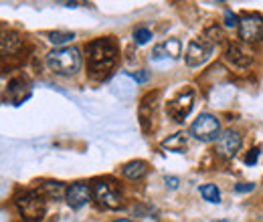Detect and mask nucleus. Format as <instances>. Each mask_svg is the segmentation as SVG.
<instances>
[{
    "label": "nucleus",
    "mask_w": 263,
    "mask_h": 222,
    "mask_svg": "<svg viewBox=\"0 0 263 222\" xmlns=\"http://www.w3.org/2000/svg\"><path fill=\"white\" fill-rule=\"evenodd\" d=\"M118 61V47L111 38H96L87 45V65L93 77H103Z\"/></svg>",
    "instance_id": "nucleus-1"
},
{
    "label": "nucleus",
    "mask_w": 263,
    "mask_h": 222,
    "mask_svg": "<svg viewBox=\"0 0 263 222\" xmlns=\"http://www.w3.org/2000/svg\"><path fill=\"white\" fill-rule=\"evenodd\" d=\"M47 65L57 75H73L81 67V53L75 47H63L55 49L47 55Z\"/></svg>",
    "instance_id": "nucleus-2"
},
{
    "label": "nucleus",
    "mask_w": 263,
    "mask_h": 222,
    "mask_svg": "<svg viewBox=\"0 0 263 222\" xmlns=\"http://www.w3.org/2000/svg\"><path fill=\"white\" fill-rule=\"evenodd\" d=\"M16 208L27 222H41L45 218V212H47L45 196L34 190L25 192L23 196L16 198Z\"/></svg>",
    "instance_id": "nucleus-3"
},
{
    "label": "nucleus",
    "mask_w": 263,
    "mask_h": 222,
    "mask_svg": "<svg viewBox=\"0 0 263 222\" xmlns=\"http://www.w3.org/2000/svg\"><path fill=\"white\" fill-rule=\"evenodd\" d=\"M91 190H93V198L98 200L99 206H103L107 210H116L122 206V192L111 180H98Z\"/></svg>",
    "instance_id": "nucleus-4"
},
{
    "label": "nucleus",
    "mask_w": 263,
    "mask_h": 222,
    "mask_svg": "<svg viewBox=\"0 0 263 222\" xmlns=\"http://www.w3.org/2000/svg\"><path fill=\"white\" fill-rule=\"evenodd\" d=\"M191 135H195L200 142H213V139H219L221 135V124L215 115L211 113H202L198 115L197 119L193 122L191 126Z\"/></svg>",
    "instance_id": "nucleus-5"
},
{
    "label": "nucleus",
    "mask_w": 263,
    "mask_h": 222,
    "mask_svg": "<svg viewBox=\"0 0 263 222\" xmlns=\"http://www.w3.org/2000/svg\"><path fill=\"white\" fill-rule=\"evenodd\" d=\"M193 103H195V91L186 89V91L178 93L174 99H170V101H168L166 111H168V115H170L174 122L182 124V122L189 117V113L193 111Z\"/></svg>",
    "instance_id": "nucleus-6"
},
{
    "label": "nucleus",
    "mask_w": 263,
    "mask_h": 222,
    "mask_svg": "<svg viewBox=\"0 0 263 222\" xmlns=\"http://www.w3.org/2000/svg\"><path fill=\"white\" fill-rule=\"evenodd\" d=\"M239 36L245 43H257L263 38V16L261 14H245L239 21Z\"/></svg>",
    "instance_id": "nucleus-7"
},
{
    "label": "nucleus",
    "mask_w": 263,
    "mask_h": 222,
    "mask_svg": "<svg viewBox=\"0 0 263 222\" xmlns=\"http://www.w3.org/2000/svg\"><path fill=\"white\" fill-rule=\"evenodd\" d=\"M239 150H241V135L235 129H227L225 133L219 135L217 146H215V152L219 158L231 159L233 156H237Z\"/></svg>",
    "instance_id": "nucleus-8"
},
{
    "label": "nucleus",
    "mask_w": 263,
    "mask_h": 222,
    "mask_svg": "<svg viewBox=\"0 0 263 222\" xmlns=\"http://www.w3.org/2000/svg\"><path fill=\"white\" fill-rule=\"evenodd\" d=\"M213 53V45L204 38H195L189 43V49H186V55H184V61L189 67H200L204 63Z\"/></svg>",
    "instance_id": "nucleus-9"
},
{
    "label": "nucleus",
    "mask_w": 263,
    "mask_h": 222,
    "mask_svg": "<svg viewBox=\"0 0 263 222\" xmlns=\"http://www.w3.org/2000/svg\"><path fill=\"white\" fill-rule=\"evenodd\" d=\"M91 196H93V190H91L85 182H75V184H71L65 192L67 204H69L73 210L83 208V206L91 200Z\"/></svg>",
    "instance_id": "nucleus-10"
},
{
    "label": "nucleus",
    "mask_w": 263,
    "mask_h": 222,
    "mask_svg": "<svg viewBox=\"0 0 263 222\" xmlns=\"http://www.w3.org/2000/svg\"><path fill=\"white\" fill-rule=\"evenodd\" d=\"M227 61L237 69H247L249 65L253 63V53L243 45V43H231L227 47V53H225Z\"/></svg>",
    "instance_id": "nucleus-11"
},
{
    "label": "nucleus",
    "mask_w": 263,
    "mask_h": 222,
    "mask_svg": "<svg viewBox=\"0 0 263 222\" xmlns=\"http://www.w3.org/2000/svg\"><path fill=\"white\" fill-rule=\"evenodd\" d=\"M156 99L158 93L152 91L148 95H144L142 103H140V109H138V117H140V126L142 129L148 133L152 129V122H154V111H156Z\"/></svg>",
    "instance_id": "nucleus-12"
},
{
    "label": "nucleus",
    "mask_w": 263,
    "mask_h": 222,
    "mask_svg": "<svg viewBox=\"0 0 263 222\" xmlns=\"http://www.w3.org/2000/svg\"><path fill=\"white\" fill-rule=\"evenodd\" d=\"M180 49H182L180 41L168 38V41H164V43H160V45L154 47V51H152V61H154V63H160V61H174V59L180 57Z\"/></svg>",
    "instance_id": "nucleus-13"
},
{
    "label": "nucleus",
    "mask_w": 263,
    "mask_h": 222,
    "mask_svg": "<svg viewBox=\"0 0 263 222\" xmlns=\"http://www.w3.org/2000/svg\"><path fill=\"white\" fill-rule=\"evenodd\" d=\"M21 47V36L14 31H0V55L14 53Z\"/></svg>",
    "instance_id": "nucleus-14"
},
{
    "label": "nucleus",
    "mask_w": 263,
    "mask_h": 222,
    "mask_svg": "<svg viewBox=\"0 0 263 222\" xmlns=\"http://www.w3.org/2000/svg\"><path fill=\"white\" fill-rule=\"evenodd\" d=\"M146 172H148V164L142 159H134L124 166V176L128 180H140L142 176H146Z\"/></svg>",
    "instance_id": "nucleus-15"
},
{
    "label": "nucleus",
    "mask_w": 263,
    "mask_h": 222,
    "mask_svg": "<svg viewBox=\"0 0 263 222\" xmlns=\"http://www.w3.org/2000/svg\"><path fill=\"white\" fill-rule=\"evenodd\" d=\"M162 146L166 150H172V152H184L186 146H189V135L186 133H174V135L166 137Z\"/></svg>",
    "instance_id": "nucleus-16"
},
{
    "label": "nucleus",
    "mask_w": 263,
    "mask_h": 222,
    "mask_svg": "<svg viewBox=\"0 0 263 222\" xmlns=\"http://www.w3.org/2000/svg\"><path fill=\"white\" fill-rule=\"evenodd\" d=\"M200 194H202L204 200H209V202H213V204H219V202H221V192H219V188H217L215 184H204V186H200Z\"/></svg>",
    "instance_id": "nucleus-17"
},
{
    "label": "nucleus",
    "mask_w": 263,
    "mask_h": 222,
    "mask_svg": "<svg viewBox=\"0 0 263 222\" xmlns=\"http://www.w3.org/2000/svg\"><path fill=\"white\" fill-rule=\"evenodd\" d=\"M65 188H63V184H59V182H47L45 186H43V196H49V198H61L63 194H65Z\"/></svg>",
    "instance_id": "nucleus-18"
},
{
    "label": "nucleus",
    "mask_w": 263,
    "mask_h": 222,
    "mask_svg": "<svg viewBox=\"0 0 263 222\" xmlns=\"http://www.w3.org/2000/svg\"><path fill=\"white\" fill-rule=\"evenodd\" d=\"M47 36H49V41H51L53 45H63V43H69V41H73V38H75V34H73V32H67V31L49 32Z\"/></svg>",
    "instance_id": "nucleus-19"
},
{
    "label": "nucleus",
    "mask_w": 263,
    "mask_h": 222,
    "mask_svg": "<svg viewBox=\"0 0 263 222\" xmlns=\"http://www.w3.org/2000/svg\"><path fill=\"white\" fill-rule=\"evenodd\" d=\"M134 38H136V43L138 45H146L150 38H152V32H150V29H136V32H134Z\"/></svg>",
    "instance_id": "nucleus-20"
},
{
    "label": "nucleus",
    "mask_w": 263,
    "mask_h": 222,
    "mask_svg": "<svg viewBox=\"0 0 263 222\" xmlns=\"http://www.w3.org/2000/svg\"><path fill=\"white\" fill-rule=\"evenodd\" d=\"M204 41H209L211 45H215V43L223 41V32L219 31L217 27H211L209 31H204Z\"/></svg>",
    "instance_id": "nucleus-21"
},
{
    "label": "nucleus",
    "mask_w": 263,
    "mask_h": 222,
    "mask_svg": "<svg viewBox=\"0 0 263 222\" xmlns=\"http://www.w3.org/2000/svg\"><path fill=\"white\" fill-rule=\"evenodd\" d=\"M257 158H259V148H253V150L245 156V164H247V166H251V164H255V162H257Z\"/></svg>",
    "instance_id": "nucleus-22"
},
{
    "label": "nucleus",
    "mask_w": 263,
    "mask_h": 222,
    "mask_svg": "<svg viewBox=\"0 0 263 222\" xmlns=\"http://www.w3.org/2000/svg\"><path fill=\"white\" fill-rule=\"evenodd\" d=\"M225 25H227V27H237V16H235L231 10L225 12Z\"/></svg>",
    "instance_id": "nucleus-23"
},
{
    "label": "nucleus",
    "mask_w": 263,
    "mask_h": 222,
    "mask_svg": "<svg viewBox=\"0 0 263 222\" xmlns=\"http://www.w3.org/2000/svg\"><path fill=\"white\" fill-rule=\"evenodd\" d=\"M251 190H253V184H237L235 186L237 194H243V192H251Z\"/></svg>",
    "instance_id": "nucleus-24"
},
{
    "label": "nucleus",
    "mask_w": 263,
    "mask_h": 222,
    "mask_svg": "<svg viewBox=\"0 0 263 222\" xmlns=\"http://www.w3.org/2000/svg\"><path fill=\"white\" fill-rule=\"evenodd\" d=\"M166 186L168 188H178V178H172V176H166L164 178Z\"/></svg>",
    "instance_id": "nucleus-25"
},
{
    "label": "nucleus",
    "mask_w": 263,
    "mask_h": 222,
    "mask_svg": "<svg viewBox=\"0 0 263 222\" xmlns=\"http://www.w3.org/2000/svg\"><path fill=\"white\" fill-rule=\"evenodd\" d=\"M134 79H136V81H140V83H144V81L148 79V75H146V73H136V75H134Z\"/></svg>",
    "instance_id": "nucleus-26"
},
{
    "label": "nucleus",
    "mask_w": 263,
    "mask_h": 222,
    "mask_svg": "<svg viewBox=\"0 0 263 222\" xmlns=\"http://www.w3.org/2000/svg\"><path fill=\"white\" fill-rule=\"evenodd\" d=\"M116 222H132V220H128V218H120V220H116Z\"/></svg>",
    "instance_id": "nucleus-27"
},
{
    "label": "nucleus",
    "mask_w": 263,
    "mask_h": 222,
    "mask_svg": "<svg viewBox=\"0 0 263 222\" xmlns=\"http://www.w3.org/2000/svg\"><path fill=\"white\" fill-rule=\"evenodd\" d=\"M223 222H227V220H223Z\"/></svg>",
    "instance_id": "nucleus-28"
}]
</instances>
